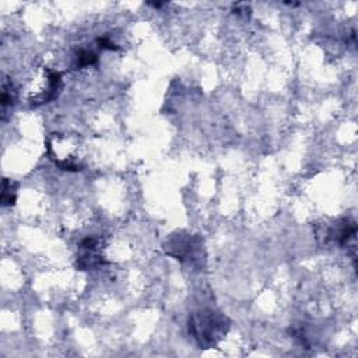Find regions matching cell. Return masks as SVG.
Masks as SVG:
<instances>
[{"mask_svg":"<svg viewBox=\"0 0 358 358\" xmlns=\"http://www.w3.org/2000/svg\"><path fill=\"white\" fill-rule=\"evenodd\" d=\"M187 329L201 348H210L224 338L229 330V320L220 312L203 309L189 317Z\"/></svg>","mask_w":358,"mask_h":358,"instance_id":"1","label":"cell"},{"mask_svg":"<svg viewBox=\"0 0 358 358\" xmlns=\"http://www.w3.org/2000/svg\"><path fill=\"white\" fill-rule=\"evenodd\" d=\"M48 154L55 165L63 171L76 172L83 169L77 137L53 133L48 138Z\"/></svg>","mask_w":358,"mask_h":358,"instance_id":"2","label":"cell"},{"mask_svg":"<svg viewBox=\"0 0 358 358\" xmlns=\"http://www.w3.org/2000/svg\"><path fill=\"white\" fill-rule=\"evenodd\" d=\"M203 242L199 236L189 234H175L166 239L164 248L165 252L176 260L193 263L200 257Z\"/></svg>","mask_w":358,"mask_h":358,"instance_id":"3","label":"cell"},{"mask_svg":"<svg viewBox=\"0 0 358 358\" xmlns=\"http://www.w3.org/2000/svg\"><path fill=\"white\" fill-rule=\"evenodd\" d=\"M39 81L35 80L31 87L28 101L32 106H39L50 102L56 95L62 84L60 73L52 69H43L39 74Z\"/></svg>","mask_w":358,"mask_h":358,"instance_id":"4","label":"cell"},{"mask_svg":"<svg viewBox=\"0 0 358 358\" xmlns=\"http://www.w3.org/2000/svg\"><path fill=\"white\" fill-rule=\"evenodd\" d=\"M103 263L101 242L98 238H85L78 243L77 249V267L80 270L94 268Z\"/></svg>","mask_w":358,"mask_h":358,"instance_id":"5","label":"cell"},{"mask_svg":"<svg viewBox=\"0 0 358 358\" xmlns=\"http://www.w3.org/2000/svg\"><path fill=\"white\" fill-rule=\"evenodd\" d=\"M355 234H357L355 224L350 222L348 220H343V221L334 222V225L329 228L326 238L344 246V245H348V242L355 238Z\"/></svg>","mask_w":358,"mask_h":358,"instance_id":"6","label":"cell"},{"mask_svg":"<svg viewBox=\"0 0 358 358\" xmlns=\"http://www.w3.org/2000/svg\"><path fill=\"white\" fill-rule=\"evenodd\" d=\"M17 199V183H14L10 179H3L1 185V204L6 206H13Z\"/></svg>","mask_w":358,"mask_h":358,"instance_id":"7","label":"cell"},{"mask_svg":"<svg viewBox=\"0 0 358 358\" xmlns=\"http://www.w3.org/2000/svg\"><path fill=\"white\" fill-rule=\"evenodd\" d=\"M15 90L11 84V81H8L7 78L3 80L1 84V108H3V115L6 113V109L8 106H13L14 101H15Z\"/></svg>","mask_w":358,"mask_h":358,"instance_id":"8","label":"cell"},{"mask_svg":"<svg viewBox=\"0 0 358 358\" xmlns=\"http://www.w3.org/2000/svg\"><path fill=\"white\" fill-rule=\"evenodd\" d=\"M98 60L96 55L91 50L87 49H81L77 52L76 55V67H87V66H92L95 64Z\"/></svg>","mask_w":358,"mask_h":358,"instance_id":"9","label":"cell"},{"mask_svg":"<svg viewBox=\"0 0 358 358\" xmlns=\"http://www.w3.org/2000/svg\"><path fill=\"white\" fill-rule=\"evenodd\" d=\"M98 46L101 48V49H110V50H116L117 48L115 46V43L110 41V39H108V38H99L98 39Z\"/></svg>","mask_w":358,"mask_h":358,"instance_id":"10","label":"cell"}]
</instances>
